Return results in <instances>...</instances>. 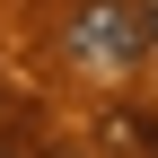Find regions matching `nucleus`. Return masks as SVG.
Instances as JSON below:
<instances>
[{"label": "nucleus", "instance_id": "2", "mask_svg": "<svg viewBox=\"0 0 158 158\" xmlns=\"http://www.w3.org/2000/svg\"><path fill=\"white\" fill-rule=\"evenodd\" d=\"M0 158H35V149H27V141H0Z\"/></svg>", "mask_w": 158, "mask_h": 158}, {"label": "nucleus", "instance_id": "3", "mask_svg": "<svg viewBox=\"0 0 158 158\" xmlns=\"http://www.w3.org/2000/svg\"><path fill=\"white\" fill-rule=\"evenodd\" d=\"M149 53H158V35H149Z\"/></svg>", "mask_w": 158, "mask_h": 158}, {"label": "nucleus", "instance_id": "1", "mask_svg": "<svg viewBox=\"0 0 158 158\" xmlns=\"http://www.w3.org/2000/svg\"><path fill=\"white\" fill-rule=\"evenodd\" d=\"M149 35H158V9H149V0H70V18H62V62L114 79V70L149 62Z\"/></svg>", "mask_w": 158, "mask_h": 158}]
</instances>
